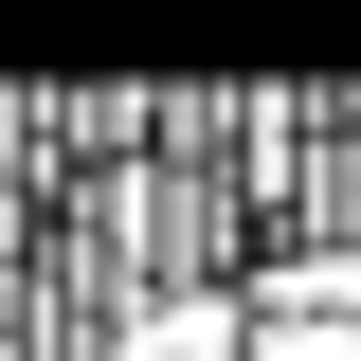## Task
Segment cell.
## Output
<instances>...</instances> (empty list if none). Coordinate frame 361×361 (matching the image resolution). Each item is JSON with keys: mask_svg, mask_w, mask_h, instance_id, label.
<instances>
[{"mask_svg": "<svg viewBox=\"0 0 361 361\" xmlns=\"http://www.w3.org/2000/svg\"><path fill=\"white\" fill-rule=\"evenodd\" d=\"M109 361H253V289L235 271H163L109 307Z\"/></svg>", "mask_w": 361, "mask_h": 361, "instance_id": "6da1fadb", "label": "cell"}, {"mask_svg": "<svg viewBox=\"0 0 361 361\" xmlns=\"http://www.w3.org/2000/svg\"><path fill=\"white\" fill-rule=\"evenodd\" d=\"M0 361H37V343H18V289H0Z\"/></svg>", "mask_w": 361, "mask_h": 361, "instance_id": "7a4b0ae2", "label": "cell"}]
</instances>
